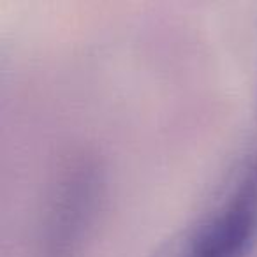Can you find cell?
I'll use <instances>...</instances> for the list:
<instances>
[{
  "label": "cell",
  "mask_w": 257,
  "mask_h": 257,
  "mask_svg": "<svg viewBox=\"0 0 257 257\" xmlns=\"http://www.w3.org/2000/svg\"><path fill=\"white\" fill-rule=\"evenodd\" d=\"M190 257H246L257 239V148L232 169L213 206L187 225Z\"/></svg>",
  "instance_id": "obj_2"
},
{
  "label": "cell",
  "mask_w": 257,
  "mask_h": 257,
  "mask_svg": "<svg viewBox=\"0 0 257 257\" xmlns=\"http://www.w3.org/2000/svg\"><path fill=\"white\" fill-rule=\"evenodd\" d=\"M106 194L100 162L81 154L62 168L43 222L46 257H78L95 229Z\"/></svg>",
  "instance_id": "obj_1"
},
{
  "label": "cell",
  "mask_w": 257,
  "mask_h": 257,
  "mask_svg": "<svg viewBox=\"0 0 257 257\" xmlns=\"http://www.w3.org/2000/svg\"><path fill=\"white\" fill-rule=\"evenodd\" d=\"M152 257H190L189 253V243H187L185 229L178 231L168 238L157 250L154 252Z\"/></svg>",
  "instance_id": "obj_3"
}]
</instances>
